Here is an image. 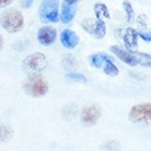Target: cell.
<instances>
[{"mask_svg":"<svg viewBox=\"0 0 151 151\" xmlns=\"http://www.w3.org/2000/svg\"><path fill=\"white\" fill-rule=\"evenodd\" d=\"M0 25L9 33L18 32L24 26V16L16 9H6L0 16Z\"/></svg>","mask_w":151,"mask_h":151,"instance_id":"cell-1","label":"cell"},{"mask_svg":"<svg viewBox=\"0 0 151 151\" xmlns=\"http://www.w3.org/2000/svg\"><path fill=\"white\" fill-rule=\"evenodd\" d=\"M25 91L31 96H44L48 91V83L38 74H32L27 78L25 83Z\"/></svg>","mask_w":151,"mask_h":151,"instance_id":"cell-2","label":"cell"},{"mask_svg":"<svg viewBox=\"0 0 151 151\" xmlns=\"http://www.w3.org/2000/svg\"><path fill=\"white\" fill-rule=\"evenodd\" d=\"M39 15L42 22L55 23L59 20L58 0H45L39 9Z\"/></svg>","mask_w":151,"mask_h":151,"instance_id":"cell-3","label":"cell"},{"mask_svg":"<svg viewBox=\"0 0 151 151\" xmlns=\"http://www.w3.org/2000/svg\"><path fill=\"white\" fill-rule=\"evenodd\" d=\"M129 118L137 123H151V103L133 106L129 111Z\"/></svg>","mask_w":151,"mask_h":151,"instance_id":"cell-4","label":"cell"},{"mask_svg":"<svg viewBox=\"0 0 151 151\" xmlns=\"http://www.w3.org/2000/svg\"><path fill=\"white\" fill-rule=\"evenodd\" d=\"M24 65L28 70L33 71L34 74L44 71L47 66V60L42 53H34L27 57L24 60Z\"/></svg>","mask_w":151,"mask_h":151,"instance_id":"cell-5","label":"cell"},{"mask_svg":"<svg viewBox=\"0 0 151 151\" xmlns=\"http://www.w3.org/2000/svg\"><path fill=\"white\" fill-rule=\"evenodd\" d=\"M37 38L41 45H46V46L50 45L56 41L57 31L55 28L52 27H49V26L42 27L38 30Z\"/></svg>","mask_w":151,"mask_h":151,"instance_id":"cell-6","label":"cell"},{"mask_svg":"<svg viewBox=\"0 0 151 151\" xmlns=\"http://www.w3.org/2000/svg\"><path fill=\"white\" fill-rule=\"evenodd\" d=\"M111 51L114 54L118 59H120L122 61H124L125 63L129 64L130 66H135L137 63V60L135 59L134 54H131L129 52H127V50H124L120 48L118 46H111Z\"/></svg>","mask_w":151,"mask_h":151,"instance_id":"cell-7","label":"cell"},{"mask_svg":"<svg viewBox=\"0 0 151 151\" xmlns=\"http://www.w3.org/2000/svg\"><path fill=\"white\" fill-rule=\"evenodd\" d=\"M100 117V110L96 106L85 108L81 113V119L86 124H94Z\"/></svg>","mask_w":151,"mask_h":151,"instance_id":"cell-8","label":"cell"},{"mask_svg":"<svg viewBox=\"0 0 151 151\" xmlns=\"http://www.w3.org/2000/svg\"><path fill=\"white\" fill-rule=\"evenodd\" d=\"M76 12H77V7L76 4H69L66 1L63 2V6H61V13H60V20L64 24H69L73 20Z\"/></svg>","mask_w":151,"mask_h":151,"instance_id":"cell-9","label":"cell"},{"mask_svg":"<svg viewBox=\"0 0 151 151\" xmlns=\"http://www.w3.org/2000/svg\"><path fill=\"white\" fill-rule=\"evenodd\" d=\"M60 41L66 48L72 49L78 44V37L77 34L70 29H64L61 32L60 35Z\"/></svg>","mask_w":151,"mask_h":151,"instance_id":"cell-10","label":"cell"},{"mask_svg":"<svg viewBox=\"0 0 151 151\" xmlns=\"http://www.w3.org/2000/svg\"><path fill=\"white\" fill-rule=\"evenodd\" d=\"M89 32L93 33L96 35V38H102L105 36L106 34V26L105 23H104L101 19H98V20L94 23L93 27L92 26V29Z\"/></svg>","mask_w":151,"mask_h":151,"instance_id":"cell-11","label":"cell"},{"mask_svg":"<svg viewBox=\"0 0 151 151\" xmlns=\"http://www.w3.org/2000/svg\"><path fill=\"white\" fill-rule=\"evenodd\" d=\"M103 67H104V72L107 75L111 76V77H115L118 74H119V70L116 67V65L111 61V60L107 57V59L105 60L103 63Z\"/></svg>","mask_w":151,"mask_h":151,"instance_id":"cell-12","label":"cell"},{"mask_svg":"<svg viewBox=\"0 0 151 151\" xmlns=\"http://www.w3.org/2000/svg\"><path fill=\"white\" fill-rule=\"evenodd\" d=\"M124 39H125V42L127 46L134 48L137 45V34L133 29H131V28H129V29L127 30Z\"/></svg>","mask_w":151,"mask_h":151,"instance_id":"cell-13","label":"cell"},{"mask_svg":"<svg viewBox=\"0 0 151 151\" xmlns=\"http://www.w3.org/2000/svg\"><path fill=\"white\" fill-rule=\"evenodd\" d=\"M135 59L137 60V63H139L145 67H151V55L147 53H138L134 54Z\"/></svg>","mask_w":151,"mask_h":151,"instance_id":"cell-14","label":"cell"},{"mask_svg":"<svg viewBox=\"0 0 151 151\" xmlns=\"http://www.w3.org/2000/svg\"><path fill=\"white\" fill-rule=\"evenodd\" d=\"M106 55L104 54H94L91 57V64L96 68H100L103 66V63L107 59Z\"/></svg>","mask_w":151,"mask_h":151,"instance_id":"cell-15","label":"cell"},{"mask_svg":"<svg viewBox=\"0 0 151 151\" xmlns=\"http://www.w3.org/2000/svg\"><path fill=\"white\" fill-rule=\"evenodd\" d=\"M12 136L11 127L6 125H0V141H7Z\"/></svg>","mask_w":151,"mask_h":151,"instance_id":"cell-16","label":"cell"},{"mask_svg":"<svg viewBox=\"0 0 151 151\" xmlns=\"http://www.w3.org/2000/svg\"><path fill=\"white\" fill-rule=\"evenodd\" d=\"M94 9H96V16H97L98 19H100L101 15L109 18L108 9L104 4H96V7H94Z\"/></svg>","mask_w":151,"mask_h":151,"instance_id":"cell-17","label":"cell"},{"mask_svg":"<svg viewBox=\"0 0 151 151\" xmlns=\"http://www.w3.org/2000/svg\"><path fill=\"white\" fill-rule=\"evenodd\" d=\"M123 7H124V9L127 13V21L130 22L132 20V18L134 16V12H133V9H132L131 4L129 1H124L123 2Z\"/></svg>","mask_w":151,"mask_h":151,"instance_id":"cell-18","label":"cell"},{"mask_svg":"<svg viewBox=\"0 0 151 151\" xmlns=\"http://www.w3.org/2000/svg\"><path fill=\"white\" fill-rule=\"evenodd\" d=\"M66 78L71 79V80H75V81H86V78H85L84 76L80 75V74H77V73H71L66 75Z\"/></svg>","mask_w":151,"mask_h":151,"instance_id":"cell-19","label":"cell"},{"mask_svg":"<svg viewBox=\"0 0 151 151\" xmlns=\"http://www.w3.org/2000/svg\"><path fill=\"white\" fill-rule=\"evenodd\" d=\"M139 35L145 41L151 42V32H140Z\"/></svg>","mask_w":151,"mask_h":151,"instance_id":"cell-20","label":"cell"},{"mask_svg":"<svg viewBox=\"0 0 151 151\" xmlns=\"http://www.w3.org/2000/svg\"><path fill=\"white\" fill-rule=\"evenodd\" d=\"M33 3V0H22L21 4H22V7L25 8V9H28Z\"/></svg>","mask_w":151,"mask_h":151,"instance_id":"cell-21","label":"cell"},{"mask_svg":"<svg viewBox=\"0 0 151 151\" xmlns=\"http://www.w3.org/2000/svg\"><path fill=\"white\" fill-rule=\"evenodd\" d=\"M13 0H0V8H5L9 6Z\"/></svg>","mask_w":151,"mask_h":151,"instance_id":"cell-22","label":"cell"},{"mask_svg":"<svg viewBox=\"0 0 151 151\" xmlns=\"http://www.w3.org/2000/svg\"><path fill=\"white\" fill-rule=\"evenodd\" d=\"M64 1H66V2L69 3V4H76L78 0H64Z\"/></svg>","mask_w":151,"mask_h":151,"instance_id":"cell-23","label":"cell"},{"mask_svg":"<svg viewBox=\"0 0 151 151\" xmlns=\"http://www.w3.org/2000/svg\"><path fill=\"white\" fill-rule=\"evenodd\" d=\"M2 45H3V39H2V37L0 36V49H1Z\"/></svg>","mask_w":151,"mask_h":151,"instance_id":"cell-24","label":"cell"}]
</instances>
